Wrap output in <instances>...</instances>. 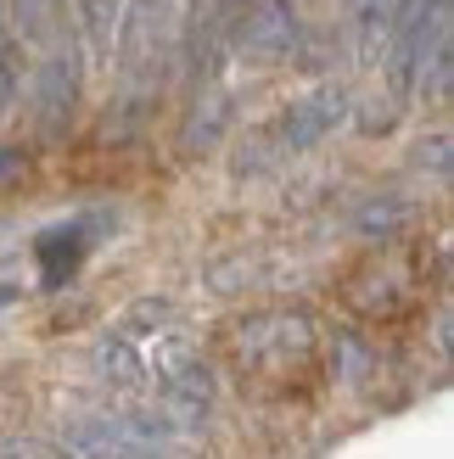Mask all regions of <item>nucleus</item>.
Returning a JSON list of instances; mask_svg holds the SVG:
<instances>
[{"label":"nucleus","instance_id":"0eeeda50","mask_svg":"<svg viewBox=\"0 0 454 459\" xmlns=\"http://www.w3.org/2000/svg\"><path fill=\"white\" fill-rule=\"evenodd\" d=\"M57 459H169V448L135 431L129 415H84L57 431Z\"/></svg>","mask_w":454,"mask_h":459},{"label":"nucleus","instance_id":"9d476101","mask_svg":"<svg viewBox=\"0 0 454 459\" xmlns=\"http://www.w3.org/2000/svg\"><path fill=\"white\" fill-rule=\"evenodd\" d=\"M393 6L398 0H348V39H354V56L365 67H381V45H388Z\"/></svg>","mask_w":454,"mask_h":459},{"label":"nucleus","instance_id":"f8f14e48","mask_svg":"<svg viewBox=\"0 0 454 459\" xmlns=\"http://www.w3.org/2000/svg\"><path fill=\"white\" fill-rule=\"evenodd\" d=\"M17 96H22V39L6 34V39H0V124L12 118Z\"/></svg>","mask_w":454,"mask_h":459},{"label":"nucleus","instance_id":"39448f33","mask_svg":"<svg viewBox=\"0 0 454 459\" xmlns=\"http://www.w3.org/2000/svg\"><path fill=\"white\" fill-rule=\"evenodd\" d=\"M231 348L241 359V370H253V376H292L314 359V325L303 314L269 308V314L241 319Z\"/></svg>","mask_w":454,"mask_h":459},{"label":"nucleus","instance_id":"9b49d317","mask_svg":"<svg viewBox=\"0 0 454 459\" xmlns=\"http://www.w3.org/2000/svg\"><path fill=\"white\" fill-rule=\"evenodd\" d=\"M129 0H74V22H79V39L96 62H112V39H118V22H124Z\"/></svg>","mask_w":454,"mask_h":459},{"label":"nucleus","instance_id":"423d86ee","mask_svg":"<svg viewBox=\"0 0 454 459\" xmlns=\"http://www.w3.org/2000/svg\"><path fill=\"white\" fill-rule=\"evenodd\" d=\"M348 112H354L348 90H343V84H320V90H309V96L286 101V107L275 112V124H269L258 141L269 146V157H303V152L320 146L326 134L343 129Z\"/></svg>","mask_w":454,"mask_h":459},{"label":"nucleus","instance_id":"f03ea898","mask_svg":"<svg viewBox=\"0 0 454 459\" xmlns=\"http://www.w3.org/2000/svg\"><path fill=\"white\" fill-rule=\"evenodd\" d=\"M381 74L393 101H443L454 79V0H398L381 45Z\"/></svg>","mask_w":454,"mask_h":459},{"label":"nucleus","instance_id":"ddd939ff","mask_svg":"<svg viewBox=\"0 0 454 459\" xmlns=\"http://www.w3.org/2000/svg\"><path fill=\"white\" fill-rule=\"evenodd\" d=\"M0 459H57V448H39V443H29V437L0 431Z\"/></svg>","mask_w":454,"mask_h":459},{"label":"nucleus","instance_id":"1a4fd4ad","mask_svg":"<svg viewBox=\"0 0 454 459\" xmlns=\"http://www.w3.org/2000/svg\"><path fill=\"white\" fill-rule=\"evenodd\" d=\"M6 17H12V34L22 45H57L67 39V0H6Z\"/></svg>","mask_w":454,"mask_h":459},{"label":"nucleus","instance_id":"4468645a","mask_svg":"<svg viewBox=\"0 0 454 459\" xmlns=\"http://www.w3.org/2000/svg\"><path fill=\"white\" fill-rule=\"evenodd\" d=\"M22 169H29V157H22L17 146H6V141H0V186H6V179H17Z\"/></svg>","mask_w":454,"mask_h":459},{"label":"nucleus","instance_id":"dca6fc26","mask_svg":"<svg viewBox=\"0 0 454 459\" xmlns=\"http://www.w3.org/2000/svg\"><path fill=\"white\" fill-rule=\"evenodd\" d=\"M12 297H17V286H0V308H12Z\"/></svg>","mask_w":454,"mask_h":459},{"label":"nucleus","instance_id":"7ed1b4c3","mask_svg":"<svg viewBox=\"0 0 454 459\" xmlns=\"http://www.w3.org/2000/svg\"><path fill=\"white\" fill-rule=\"evenodd\" d=\"M186 29L191 6L186 0H129L118 22V101L129 112H146L157 101V90L169 84V74L186 62Z\"/></svg>","mask_w":454,"mask_h":459},{"label":"nucleus","instance_id":"f257e3e1","mask_svg":"<svg viewBox=\"0 0 454 459\" xmlns=\"http://www.w3.org/2000/svg\"><path fill=\"white\" fill-rule=\"evenodd\" d=\"M96 370L112 386H124V393H141L152 409H163L174 426L202 420L214 409V370L191 348L174 303H157V297L135 303L118 325L96 342Z\"/></svg>","mask_w":454,"mask_h":459},{"label":"nucleus","instance_id":"2eb2a0df","mask_svg":"<svg viewBox=\"0 0 454 459\" xmlns=\"http://www.w3.org/2000/svg\"><path fill=\"white\" fill-rule=\"evenodd\" d=\"M12 34V17H6V0H0V39Z\"/></svg>","mask_w":454,"mask_h":459},{"label":"nucleus","instance_id":"20e7f679","mask_svg":"<svg viewBox=\"0 0 454 459\" xmlns=\"http://www.w3.org/2000/svg\"><path fill=\"white\" fill-rule=\"evenodd\" d=\"M79 96H84V51L74 45V34L45 45V56L29 74V112L39 141H62L79 118Z\"/></svg>","mask_w":454,"mask_h":459},{"label":"nucleus","instance_id":"6e6552de","mask_svg":"<svg viewBox=\"0 0 454 459\" xmlns=\"http://www.w3.org/2000/svg\"><path fill=\"white\" fill-rule=\"evenodd\" d=\"M90 247H96V219H67V224H51V230H45V236L34 241L39 286H45V291H62V286L79 274V264L90 258Z\"/></svg>","mask_w":454,"mask_h":459}]
</instances>
